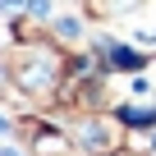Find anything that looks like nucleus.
Instances as JSON below:
<instances>
[{
  "instance_id": "1",
  "label": "nucleus",
  "mask_w": 156,
  "mask_h": 156,
  "mask_svg": "<svg viewBox=\"0 0 156 156\" xmlns=\"http://www.w3.org/2000/svg\"><path fill=\"white\" fill-rule=\"evenodd\" d=\"M28 9H32L37 19H46V14H51V0H28Z\"/></svg>"
}]
</instances>
